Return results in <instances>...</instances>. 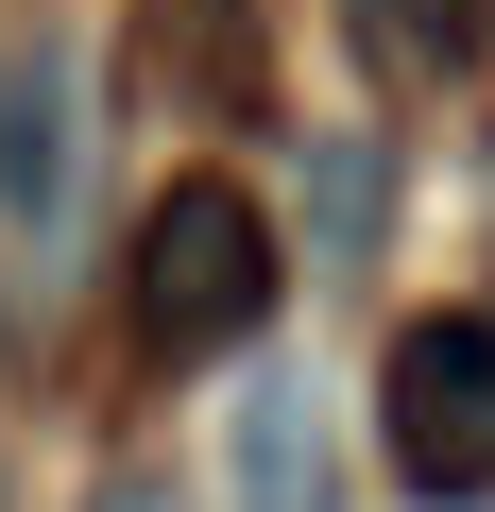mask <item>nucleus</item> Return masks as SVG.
I'll return each mask as SVG.
<instances>
[{
  "label": "nucleus",
  "instance_id": "f257e3e1",
  "mask_svg": "<svg viewBox=\"0 0 495 512\" xmlns=\"http://www.w3.org/2000/svg\"><path fill=\"white\" fill-rule=\"evenodd\" d=\"M120 325H137V359H239V342L274 325V222H257L239 171H171V188L137 205V239H120Z\"/></svg>",
  "mask_w": 495,
  "mask_h": 512
},
{
  "label": "nucleus",
  "instance_id": "f03ea898",
  "mask_svg": "<svg viewBox=\"0 0 495 512\" xmlns=\"http://www.w3.org/2000/svg\"><path fill=\"white\" fill-rule=\"evenodd\" d=\"M376 427H393V478H410V495H495V325H478V308L393 325Z\"/></svg>",
  "mask_w": 495,
  "mask_h": 512
},
{
  "label": "nucleus",
  "instance_id": "7ed1b4c3",
  "mask_svg": "<svg viewBox=\"0 0 495 512\" xmlns=\"http://www.w3.org/2000/svg\"><path fill=\"white\" fill-rule=\"evenodd\" d=\"M222 512H342V427H325V376L257 359L239 376V427H222Z\"/></svg>",
  "mask_w": 495,
  "mask_h": 512
},
{
  "label": "nucleus",
  "instance_id": "20e7f679",
  "mask_svg": "<svg viewBox=\"0 0 495 512\" xmlns=\"http://www.w3.org/2000/svg\"><path fill=\"white\" fill-rule=\"evenodd\" d=\"M69 120H86V86H69L52 35L0 52V222H52L69 205Z\"/></svg>",
  "mask_w": 495,
  "mask_h": 512
},
{
  "label": "nucleus",
  "instance_id": "39448f33",
  "mask_svg": "<svg viewBox=\"0 0 495 512\" xmlns=\"http://www.w3.org/2000/svg\"><path fill=\"white\" fill-rule=\"evenodd\" d=\"M308 239H325V274H376V239H393V137H308Z\"/></svg>",
  "mask_w": 495,
  "mask_h": 512
},
{
  "label": "nucleus",
  "instance_id": "423d86ee",
  "mask_svg": "<svg viewBox=\"0 0 495 512\" xmlns=\"http://www.w3.org/2000/svg\"><path fill=\"white\" fill-rule=\"evenodd\" d=\"M342 35H359L376 69L444 86V69H478V52H495V0H342Z\"/></svg>",
  "mask_w": 495,
  "mask_h": 512
},
{
  "label": "nucleus",
  "instance_id": "0eeeda50",
  "mask_svg": "<svg viewBox=\"0 0 495 512\" xmlns=\"http://www.w3.org/2000/svg\"><path fill=\"white\" fill-rule=\"evenodd\" d=\"M103 512H188V495L171 478H103Z\"/></svg>",
  "mask_w": 495,
  "mask_h": 512
}]
</instances>
